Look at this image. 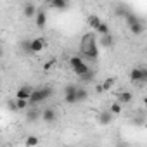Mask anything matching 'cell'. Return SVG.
<instances>
[{
    "label": "cell",
    "instance_id": "2e32d148",
    "mask_svg": "<svg viewBox=\"0 0 147 147\" xmlns=\"http://www.w3.org/2000/svg\"><path fill=\"white\" fill-rule=\"evenodd\" d=\"M114 83H116V80H114V78H107V80H104V83H102V85H99V87H97V90H99V92L109 90V88H113V87H114Z\"/></svg>",
    "mask_w": 147,
    "mask_h": 147
},
{
    "label": "cell",
    "instance_id": "ac0fdd59",
    "mask_svg": "<svg viewBox=\"0 0 147 147\" xmlns=\"http://www.w3.org/2000/svg\"><path fill=\"white\" fill-rule=\"evenodd\" d=\"M87 23H88V26H90V28H94V30H95V28L100 24V19H99V16H97V14H90V16L87 18Z\"/></svg>",
    "mask_w": 147,
    "mask_h": 147
},
{
    "label": "cell",
    "instance_id": "603a6c76",
    "mask_svg": "<svg viewBox=\"0 0 147 147\" xmlns=\"http://www.w3.org/2000/svg\"><path fill=\"white\" fill-rule=\"evenodd\" d=\"M113 42H114V38H113V35L109 33V35H104L102 38H100V43L104 45V47H111L113 45Z\"/></svg>",
    "mask_w": 147,
    "mask_h": 147
},
{
    "label": "cell",
    "instance_id": "4316f807",
    "mask_svg": "<svg viewBox=\"0 0 147 147\" xmlns=\"http://www.w3.org/2000/svg\"><path fill=\"white\" fill-rule=\"evenodd\" d=\"M7 107H9L11 111H14V113H16V111H18V107H16V99L9 100V102H7Z\"/></svg>",
    "mask_w": 147,
    "mask_h": 147
},
{
    "label": "cell",
    "instance_id": "d4e9b609",
    "mask_svg": "<svg viewBox=\"0 0 147 147\" xmlns=\"http://www.w3.org/2000/svg\"><path fill=\"white\" fill-rule=\"evenodd\" d=\"M16 107H18V111H24L28 107V100H18L16 99Z\"/></svg>",
    "mask_w": 147,
    "mask_h": 147
},
{
    "label": "cell",
    "instance_id": "f1b7e54d",
    "mask_svg": "<svg viewBox=\"0 0 147 147\" xmlns=\"http://www.w3.org/2000/svg\"><path fill=\"white\" fill-rule=\"evenodd\" d=\"M0 131H2V130H0Z\"/></svg>",
    "mask_w": 147,
    "mask_h": 147
},
{
    "label": "cell",
    "instance_id": "277c9868",
    "mask_svg": "<svg viewBox=\"0 0 147 147\" xmlns=\"http://www.w3.org/2000/svg\"><path fill=\"white\" fill-rule=\"evenodd\" d=\"M125 19H126V23H128V26H130V31H131L133 35H140V33L144 31V23L140 21L138 16H135V14L130 12Z\"/></svg>",
    "mask_w": 147,
    "mask_h": 147
},
{
    "label": "cell",
    "instance_id": "5bb4252c",
    "mask_svg": "<svg viewBox=\"0 0 147 147\" xmlns=\"http://www.w3.org/2000/svg\"><path fill=\"white\" fill-rule=\"evenodd\" d=\"M113 118H114V116H113L109 111H102V113L99 114V123H100V125H109V123L113 121Z\"/></svg>",
    "mask_w": 147,
    "mask_h": 147
},
{
    "label": "cell",
    "instance_id": "5b68a950",
    "mask_svg": "<svg viewBox=\"0 0 147 147\" xmlns=\"http://www.w3.org/2000/svg\"><path fill=\"white\" fill-rule=\"evenodd\" d=\"M130 80L135 83H145L147 82V69L145 67H135L130 73Z\"/></svg>",
    "mask_w": 147,
    "mask_h": 147
},
{
    "label": "cell",
    "instance_id": "e0dca14e",
    "mask_svg": "<svg viewBox=\"0 0 147 147\" xmlns=\"http://www.w3.org/2000/svg\"><path fill=\"white\" fill-rule=\"evenodd\" d=\"M38 118H40V111L36 107H31V109L26 111V119L28 121H36Z\"/></svg>",
    "mask_w": 147,
    "mask_h": 147
},
{
    "label": "cell",
    "instance_id": "cb8c5ba5",
    "mask_svg": "<svg viewBox=\"0 0 147 147\" xmlns=\"http://www.w3.org/2000/svg\"><path fill=\"white\" fill-rule=\"evenodd\" d=\"M30 42H31V40H23V42H21V49H23L26 54H31V45H30Z\"/></svg>",
    "mask_w": 147,
    "mask_h": 147
},
{
    "label": "cell",
    "instance_id": "7c38bea8",
    "mask_svg": "<svg viewBox=\"0 0 147 147\" xmlns=\"http://www.w3.org/2000/svg\"><path fill=\"white\" fill-rule=\"evenodd\" d=\"M76 102H83V100H87V97H88V90L85 88V87H76Z\"/></svg>",
    "mask_w": 147,
    "mask_h": 147
},
{
    "label": "cell",
    "instance_id": "44dd1931",
    "mask_svg": "<svg viewBox=\"0 0 147 147\" xmlns=\"http://www.w3.org/2000/svg\"><path fill=\"white\" fill-rule=\"evenodd\" d=\"M82 82H94V78H95V73L92 71V69H88L85 75H82V76H78Z\"/></svg>",
    "mask_w": 147,
    "mask_h": 147
},
{
    "label": "cell",
    "instance_id": "9a60e30c",
    "mask_svg": "<svg viewBox=\"0 0 147 147\" xmlns=\"http://www.w3.org/2000/svg\"><path fill=\"white\" fill-rule=\"evenodd\" d=\"M23 14H24L26 18H33V16L36 14V7H35L33 4H24V7H23Z\"/></svg>",
    "mask_w": 147,
    "mask_h": 147
},
{
    "label": "cell",
    "instance_id": "30bf717a",
    "mask_svg": "<svg viewBox=\"0 0 147 147\" xmlns=\"http://www.w3.org/2000/svg\"><path fill=\"white\" fill-rule=\"evenodd\" d=\"M118 99H116V102L118 104H130L131 100H133V95H131V92H128V90H123V92H119L118 95H116Z\"/></svg>",
    "mask_w": 147,
    "mask_h": 147
},
{
    "label": "cell",
    "instance_id": "ffe728a7",
    "mask_svg": "<svg viewBox=\"0 0 147 147\" xmlns=\"http://www.w3.org/2000/svg\"><path fill=\"white\" fill-rule=\"evenodd\" d=\"M107 111L114 116V114H119V113L123 111V106H121V104H118V102H113V104L109 106V109H107Z\"/></svg>",
    "mask_w": 147,
    "mask_h": 147
},
{
    "label": "cell",
    "instance_id": "d6986e66",
    "mask_svg": "<svg viewBox=\"0 0 147 147\" xmlns=\"http://www.w3.org/2000/svg\"><path fill=\"white\" fill-rule=\"evenodd\" d=\"M38 142H40V138H38L36 135H28V137H26V140H24L26 147H36V145H38Z\"/></svg>",
    "mask_w": 147,
    "mask_h": 147
},
{
    "label": "cell",
    "instance_id": "7402d4cb",
    "mask_svg": "<svg viewBox=\"0 0 147 147\" xmlns=\"http://www.w3.org/2000/svg\"><path fill=\"white\" fill-rule=\"evenodd\" d=\"M95 31H99L102 36H104V35H109V26H107V23H102V21H100V24L95 28Z\"/></svg>",
    "mask_w": 147,
    "mask_h": 147
},
{
    "label": "cell",
    "instance_id": "52a82bcc",
    "mask_svg": "<svg viewBox=\"0 0 147 147\" xmlns=\"http://www.w3.org/2000/svg\"><path fill=\"white\" fill-rule=\"evenodd\" d=\"M30 45H31V54H38L47 47V42H45V38H35L30 42Z\"/></svg>",
    "mask_w": 147,
    "mask_h": 147
},
{
    "label": "cell",
    "instance_id": "ba28073f",
    "mask_svg": "<svg viewBox=\"0 0 147 147\" xmlns=\"http://www.w3.org/2000/svg\"><path fill=\"white\" fill-rule=\"evenodd\" d=\"M40 116H42V119H43L45 123H54V121L57 119L55 109H52V107H47V109H43V111L40 113Z\"/></svg>",
    "mask_w": 147,
    "mask_h": 147
},
{
    "label": "cell",
    "instance_id": "83f0119b",
    "mask_svg": "<svg viewBox=\"0 0 147 147\" xmlns=\"http://www.w3.org/2000/svg\"><path fill=\"white\" fill-rule=\"evenodd\" d=\"M2 54H4V50H2V47H0V57H2Z\"/></svg>",
    "mask_w": 147,
    "mask_h": 147
},
{
    "label": "cell",
    "instance_id": "3957f363",
    "mask_svg": "<svg viewBox=\"0 0 147 147\" xmlns=\"http://www.w3.org/2000/svg\"><path fill=\"white\" fill-rule=\"evenodd\" d=\"M69 64H71V67H73V71H75V75H76V76L85 75V73L90 69V67L83 62V59H82L80 55H73V57L69 59Z\"/></svg>",
    "mask_w": 147,
    "mask_h": 147
},
{
    "label": "cell",
    "instance_id": "9c48e42d",
    "mask_svg": "<svg viewBox=\"0 0 147 147\" xmlns=\"http://www.w3.org/2000/svg\"><path fill=\"white\" fill-rule=\"evenodd\" d=\"M31 92H33V88H31V87H28V85H24V87H21V88L18 90L16 99H18V100H28V99H30V95H31Z\"/></svg>",
    "mask_w": 147,
    "mask_h": 147
},
{
    "label": "cell",
    "instance_id": "6da1fadb",
    "mask_svg": "<svg viewBox=\"0 0 147 147\" xmlns=\"http://www.w3.org/2000/svg\"><path fill=\"white\" fill-rule=\"evenodd\" d=\"M82 54L92 61H95L99 57V47H97V40H95L94 33H85L82 36Z\"/></svg>",
    "mask_w": 147,
    "mask_h": 147
},
{
    "label": "cell",
    "instance_id": "484cf974",
    "mask_svg": "<svg viewBox=\"0 0 147 147\" xmlns=\"http://www.w3.org/2000/svg\"><path fill=\"white\" fill-rule=\"evenodd\" d=\"M54 64H55V61H54V59H52V61H47V62H45V66H43V69H45V71H50V69L54 67Z\"/></svg>",
    "mask_w": 147,
    "mask_h": 147
},
{
    "label": "cell",
    "instance_id": "8992f818",
    "mask_svg": "<svg viewBox=\"0 0 147 147\" xmlns=\"http://www.w3.org/2000/svg\"><path fill=\"white\" fill-rule=\"evenodd\" d=\"M76 87L78 85H66L64 88V100L67 104H76Z\"/></svg>",
    "mask_w": 147,
    "mask_h": 147
},
{
    "label": "cell",
    "instance_id": "8fae6325",
    "mask_svg": "<svg viewBox=\"0 0 147 147\" xmlns=\"http://www.w3.org/2000/svg\"><path fill=\"white\" fill-rule=\"evenodd\" d=\"M35 19H36V26L38 28H43L47 24V14H45V11H36Z\"/></svg>",
    "mask_w": 147,
    "mask_h": 147
},
{
    "label": "cell",
    "instance_id": "4fadbf2b",
    "mask_svg": "<svg viewBox=\"0 0 147 147\" xmlns=\"http://www.w3.org/2000/svg\"><path fill=\"white\" fill-rule=\"evenodd\" d=\"M49 5L52 9H57V11H66L69 7V4L64 2V0H52V2H49Z\"/></svg>",
    "mask_w": 147,
    "mask_h": 147
},
{
    "label": "cell",
    "instance_id": "7a4b0ae2",
    "mask_svg": "<svg viewBox=\"0 0 147 147\" xmlns=\"http://www.w3.org/2000/svg\"><path fill=\"white\" fill-rule=\"evenodd\" d=\"M52 95V88L50 87H38V88H33L30 99H28V104L30 106H36L43 100H47L49 97Z\"/></svg>",
    "mask_w": 147,
    "mask_h": 147
}]
</instances>
